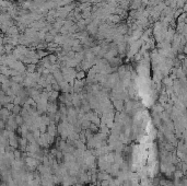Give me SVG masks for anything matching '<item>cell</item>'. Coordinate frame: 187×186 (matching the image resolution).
Returning a JSON list of instances; mask_svg holds the SVG:
<instances>
[{
  "mask_svg": "<svg viewBox=\"0 0 187 186\" xmlns=\"http://www.w3.org/2000/svg\"><path fill=\"white\" fill-rule=\"evenodd\" d=\"M20 111H21V108H20V106H19V105L13 106V108H12V113H13V114H14V115H19Z\"/></svg>",
  "mask_w": 187,
  "mask_h": 186,
  "instance_id": "6da1fadb",
  "label": "cell"
}]
</instances>
